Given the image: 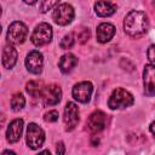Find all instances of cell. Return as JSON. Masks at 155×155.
I'll return each mask as SVG.
<instances>
[{"label": "cell", "mask_w": 155, "mask_h": 155, "mask_svg": "<svg viewBox=\"0 0 155 155\" xmlns=\"http://www.w3.org/2000/svg\"><path fill=\"white\" fill-rule=\"evenodd\" d=\"M125 33L132 38H139L144 35L149 29L148 16L143 11L132 10L130 11L124 21Z\"/></svg>", "instance_id": "cell-1"}, {"label": "cell", "mask_w": 155, "mask_h": 155, "mask_svg": "<svg viewBox=\"0 0 155 155\" xmlns=\"http://www.w3.org/2000/svg\"><path fill=\"white\" fill-rule=\"evenodd\" d=\"M133 102H134V98H133L132 93H130L125 88L117 87L111 92V94L108 99V107L110 109L115 110V109L131 107L133 104Z\"/></svg>", "instance_id": "cell-2"}, {"label": "cell", "mask_w": 155, "mask_h": 155, "mask_svg": "<svg viewBox=\"0 0 155 155\" xmlns=\"http://www.w3.org/2000/svg\"><path fill=\"white\" fill-rule=\"evenodd\" d=\"M27 35H28L27 25L21 21H16V22H12L8 27L7 41L12 45H19L25 41Z\"/></svg>", "instance_id": "cell-3"}, {"label": "cell", "mask_w": 155, "mask_h": 155, "mask_svg": "<svg viewBox=\"0 0 155 155\" xmlns=\"http://www.w3.org/2000/svg\"><path fill=\"white\" fill-rule=\"evenodd\" d=\"M52 34V27L48 23L42 22L35 27V29L31 33L30 40L35 46H44L51 41Z\"/></svg>", "instance_id": "cell-4"}, {"label": "cell", "mask_w": 155, "mask_h": 155, "mask_svg": "<svg viewBox=\"0 0 155 155\" xmlns=\"http://www.w3.org/2000/svg\"><path fill=\"white\" fill-rule=\"evenodd\" d=\"M74 16H75L74 8L69 4H61V5L56 6V8L53 10V13H52V18H53L54 23L58 25L70 24L74 19Z\"/></svg>", "instance_id": "cell-5"}, {"label": "cell", "mask_w": 155, "mask_h": 155, "mask_svg": "<svg viewBox=\"0 0 155 155\" xmlns=\"http://www.w3.org/2000/svg\"><path fill=\"white\" fill-rule=\"evenodd\" d=\"M45 142L44 130L34 122H30L27 127V144L30 149H39Z\"/></svg>", "instance_id": "cell-6"}, {"label": "cell", "mask_w": 155, "mask_h": 155, "mask_svg": "<svg viewBox=\"0 0 155 155\" xmlns=\"http://www.w3.org/2000/svg\"><path fill=\"white\" fill-rule=\"evenodd\" d=\"M64 125L65 131H73L79 124V108L74 102H68L64 108Z\"/></svg>", "instance_id": "cell-7"}, {"label": "cell", "mask_w": 155, "mask_h": 155, "mask_svg": "<svg viewBox=\"0 0 155 155\" xmlns=\"http://www.w3.org/2000/svg\"><path fill=\"white\" fill-rule=\"evenodd\" d=\"M92 91H93V86L90 81H81L73 87L71 93L75 101L80 103H87L91 99Z\"/></svg>", "instance_id": "cell-8"}, {"label": "cell", "mask_w": 155, "mask_h": 155, "mask_svg": "<svg viewBox=\"0 0 155 155\" xmlns=\"http://www.w3.org/2000/svg\"><path fill=\"white\" fill-rule=\"evenodd\" d=\"M25 68L31 74H40L42 71V64H44V57L42 53L38 50H33L27 54L25 58Z\"/></svg>", "instance_id": "cell-9"}, {"label": "cell", "mask_w": 155, "mask_h": 155, "mask_svg": "<svg viewBox=\"0 0 155 155\" xmlns=\"http://www.w3.org/2000/svg\"><path fill=\"white\" fill-rule=\"evenodd\" d=\"M86 126H87L88 131L92 133H98V132L103 131L107 126V115L101 110L93 111L88 116Z\"/></svg>", "instance_id": "cell-10"}, {"label": "cell", "mask_w": 155, "mask_h": 155, "mask_svg": "<svg viewBox=\"0 0 155 155\" xmlns=\"http://www.w3.org/2000/svg\"><path fill=\"white\" fill-rule=\"evenodd\" d=\"M41 98L45 105H56L61 102L62 98V90L57 85H48L44 87Z\"/></svg>", "instance_id": "cell-11"}, {"label": "cell", "mask_w": 155, "mask_h": 155, "mask_svg": "<svg viewBox=\"0 0 155 155\" xmlns=\"http://www.w3.org/2000/svg\"><path fill=\"white\" fill-rule=\"evenodd\" d=\"M144 92L147 96H155V65L147 64L143 70Z\"/></svg>", "instance_id": "cell-12"}, {"label": "cell", "mask_w": 155, "mask_h": 155, "mask_svg": "<svg viewBox=\"0 0 155 155\" xmlns=\"http://www.w3.org/2000/svg\"><path fill=\"white\" fill-rule=\"evenodd\" d=\"M23 132V120L22 119H15L10 122L7 131H6V139L10 143H16L21 139Z\"/></svg>", "instance_id": "cell-13"}, {"label": "cell", "mask_w": 155, "mask_h": 155, "mask_svg": "<svg viewBox=\"0 0 155 155\" xmlns=\"http://www.w3.org/2000/svg\"><path fill=\"white\" fill-rule=\"evenodd\" d=\"M115 34V27L111 23H101L97 27V41L105 44L113 39Z\"/></svg>", "instance_id": "cell-14"}, {"label": "cell", "mask_w": 155, "mask_h": 155, "mask_svg": "<svg viewBox=\"0 0 155 155\" xmlns=\"http://www.w3.org/2000/svg\"><path fill=\"white\" fill-rule=\"evenodd\" d=\"M18 58V52L17 50L13 47L12 44L6 45L2 50V65L6 69H11L13 68V65L16 64Z\"/></svg>", "instance_id": "cell-15"}, {"label": "cell", "mask_w": 155, "mask_h": 155, "mask_svg": "<svg viewBox=\"0 0 155 155\" xmlns=\"http://www.w3.org/2000/svg\"><path fill=\"white\" fill-rule=\"evenodd\" d=\"M116 11V6L109 0H97L94 4V12L99 17H109L114 15Z\"/></svg>", "instance_id": "cell-16"}, {"label": "cell", "mask_w": 155, "mask_h": 155, "mask_svg": "<svg viewBox=\"0 0 155 155\" xmlns=\"http://www.w3.org/2000/svg\"><path fill=\"white\" fill-rule=\"evenodd\" d=\"M78 64V58L73 54V53H65L61 57L59 62H58V67L61 69L62 73L68 74L73 70V68Z\"/></svg>", "instance_id": "cell-17"}, {"label": "cell", "mask_w": 155, "mask_h": 155, "mask_svg": "<svg viewBox=\"0 0 155 155\" xmlns=\"http://www.w3.org/2000/svg\"><path fill=\"white\" fill-rule=\"evenodd\" d=\"M25 90H27V92H28L31 97H40V98H41L44 87H42V84H41V82L35 81V80H31V81H29V82L25 85Z\"/></svg>", "instance_id": "cell-18"}, {"label": "cell", "mask_w": 155, "mask_h": 155, "mask_svg": "<svg viewBox=\"0 0 155 155\" xmlns=\"http://www.w3.org/2000/svg\"><path fill=\"white\" fill-rule=\"evenodd\" d=\"M10 104H11L12 110L19 111L21 109H23V107H24V104H25V98H24V96H23L21 92H17V93H15V94L12 96Z\"/></svg>", "instance_id": "cell-19"}, {"label": "cell", "mask_w": 155, "mask_h": 155, "mask_svg": "<svg viewBox=\"0 0 155 155\" xmlns=\"http://www.w3.org/2000/svg\"><path fill=\"white\" fill-rule=\"evenodd\" d=\"M74 42H75V40H74V34L70 33V34L65 35V36L62 39L59 46H61V48H63V50H68V48H71V47L74 46Z\"/></svg>", "instance_id": "cell-20"}, {"label": "cell", "mask_w": 155, "mask_h": 155, "mask_svg": "<svg viewBox=\"0 0 155 155\" xmlns=\"http://www.w3.org/2000/svg\"><path fill=\"white\" fill-rule=\"evenodd\" d=\"M58 1H59V0H41L40 6H39L40 12L46 13L48 10H51L52 7H54V6L58 4Z\"/></svg>", "instance_id": "cell-21"}, {"label": "cell", "mask_w": 155, "mask_h": 155, "mask_svg": "<svg viewBox=\"0 0 155 155\" xmlns=\"http://www.w3.org/2000/svg\"><path fill=\"white\" fill-rule=\"evenodd\" d=\"M90 35H91V33H90L88 28H81V30L78 33L79 42H80V44H85V42L90 39Z\"/></svg>", "instance_id": "cell-22"}, {"label": "cell", "mask_w": 155, "mask_h": 155, "mask_svg": "<svg viewBox=\"0 0 155 155\" xmlns=\"http://www.w3.org/2000/svg\"><path fill=\"white\" fill-rule=\"evenodd\" d=\"M58 111L57 110H50L48 113L45 114L44 116V120L47 121V122H56L58 120Z\"/></svg>", "instance_id": "cell-23"}, {"label": "cell", "mask_w": 155, "mask_h": 155, "mask_svg": "<svg viewBox=\"0 0 155 155\" xmlns=\"http://www.w3.org/2000/svg\"><path fill=\"white\" fill-rule=\"evenodd\" d=\"M147 56H148V59L150 62H154L155 63V45H150L148 51H147Z\"/></svg>", "instance_id": "cell-24"}, {"label": "cell", "mask_w": 155, "mask_h": 155, "mask_svg": "<svg viewBox=\"0 0 155 155\" xmlns=\"http://www.w3.org/2000/svg\"><path fill=\"white\" fill-rule=\"evenodd\" d=\"M56 153H57L58 155H62V154H64V153H65V147H64L63 142L57 143V147H56Z\"/></svg>", "instance_id": "cell-25"}, {"label": "cell", "mask_w": 155, "mask_h": 155, "mask_svg": "<svg viewBox=\"0 0 155 155\" xmlns=\"http://www.w3.org/2000/svg\"><path fill=\"white\" fill-rule=\"evenodd\" d=\"M149 128H150V132H151V133L154 134V137H155V121L150 124V127H149Z\"/></svg>", "instance_id": "cell-26"}, {"label": "cell", "mask_w": 155, "mask_h": 155, "mask_svg": "<svg viewBox=\"0 0 155 155\" xmlns=\"http://www.w3.org/2000/svg\"><path fill=\"white\" fill-rule=\"evenodd\" d=\"M23 1H24L25 4H28V5H34L38 0H23Z\"/></svg>", "instance_id": "cell-27"}, {"label": "cell", "mask_w": 155, "mask_h": 155, "mask_svg": "<svg viewBox=\"0 0 155 155\" xmlns=\"http://www.w3.org/2000/svg\"><path fill=\"white\" fill-rule=\"evenodd\" d=\"M4 154H15V153H13V151H10V150H5Z\"/></svg>", "instance_id": "cell-28"}]
</instances>
